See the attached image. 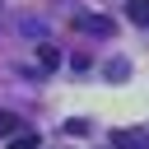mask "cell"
Listing matches in <instances>:
<instances>
[{"mask_svg":"<svg viewBox=\"0 0 149 149\" xmlns=\"http://www.w3.org/2000/svg\"><path fill=\"white\" fill-rule=\"evenodd\" d=\"M112 149H149V126H126V130H112Z\"/></svg>","mask_w":149,"mask_h":149,"instance_id":"6da1fadb","label":"cell"},{"mask_svg":"<svg viewBox=\"0 0 149 149\" xmlns=\"http://www.w3.org/2000/svg\"><path fill=\"white\" fill-rule=\"evenodd\" d=\"M74 28H84V33H112V19L88 14V9H74Z\"/></svg>","mask_w":149,"mask_h":149,"instance_id":"7a4b0ae2","label":"cell"},{"mask_svg":"<svg viewBox=\"0 0 149 149\" xmlns=\"http://www.w3.org/2000/svg\"><path fill=\"white\" fill-rule=\"evenodd\" d=\"M0 135H19V116L14 112H0Z\"/></svg>","mask_w":149,"mask_h":149,"instance_id":"8992f818","label":"cell"},{"mask_svg":"<svg viewBox=\"0 0 149 149\" xmlns=\"http://www.w3.org/2000/svg\"><path fill=\"white\" fill-rule=\"evenodd\" d=\"M9 149H42V140L33 135V130H23V135H14V144Z\"/></svg>","mask_w":149,"mask_h":149,"instance_id":"5b68a950","label":"cell"},{"mask_svg":"<svg viewBox=\"0 0 149 149\" xmlns=\"http://www.w3.org/2000/svg\"><path fill=\"white\" fill-rule=\"evenodd\" d=\"M37 56H42V65H47V70H56V65H61V51H56L51 42H42V47H37Z\"/></svg>","mask_w":149,"mask_h":149,"instance_id":"277c9868","label":"cell"},{"mask_svg":"<svg viewBox=\"0 0 149 149\" xmlns=\"http://www.w3.org/2000/svg\"><path fill=\"white\" fill-rule=\"evenodd\" d=\"M126 9H130V19H135L140 28H149V0H130Z\"/></svg>","mask_w":149,"mask_h":149,"instance_id":"3957f363","label":"cell"}]
</instances>
